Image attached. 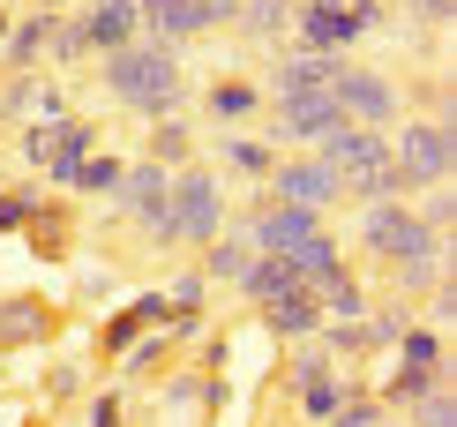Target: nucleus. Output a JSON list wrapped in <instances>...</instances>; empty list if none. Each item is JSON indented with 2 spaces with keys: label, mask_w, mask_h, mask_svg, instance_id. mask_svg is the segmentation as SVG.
Wrapping results in <instances>:
<instances>
[{
  "label": "nucleus",
  "mask_w": 457,
  "mask_h": 427,
  "mask_svg": "<svg viewBox=\"0 0 457 427\" xmlns=\"http://www.w3.org/2000/svg\"><path fill=\"white\" fill-rule=\"evenodd\" d=\"M105 98L143 113V121H173V105L187 98V68H180V46H158V38H136V46L105 53Z\"/></svg>",
  "instance_id": "obj_1"
},
{
  "label": "nucleus",
  "mask_w": 457,
  "mask_h": 427,
  "mask_svg": "<svg viewBox=\"0 0 457 427\" xmlns=\"http://www.w3.org/2000/svg\"><path fill=\"white\" fill-rule=\"evenodd\" d=\"M218 232H225V180L211 165H180L173 188H165V240L211 247Z\"/></svg>",
  "instance_id": "obj_2"
},
{
  "label": "nucleus",
  "mask_w": 457,
  "mask_h": 427,
  "mask_svg": "<svg viewBox=\"0 0 457 427\" xmlns=\"http://www.w3.org/2000/svg\"><path fill=\"white\" fill-rule=\"evenodd\" d=\"M360 247H368L383 270L443 255V240H435V232L420 225V210H405V203H368V210H360Z\"/></svg>",
  "instance_id": "obj_3"
},
{
  "label": "nucleus",
  "mask_w": 457,
  "mask_h": 427,
  "mask_svg": "<svg viewBox=\"0 0 457 427\" xmlns=\"http://www.w3.org/2000/svg\"><path fill=\"white\" fill-rule=\"evenodd\" d=\"M390 158H397V172H405V188H443V180H450V158H457V143H450V121H443V113L397 121V143H390Z\"/></svg>",
  "instance_id": "obj_4"
},
{
  "label": "nucleus",
  "mask_w": 457,
  "mask_h": 427,
  "mask_svg": "<svg viewBox=\"0 0 457 427\" xmlns=\"http://www.w3.org/2000/svg\"><path fill=\"white\" fill-rule=\"evenodd\" d=\"M330 98H337V113H345L353 128H383L390 135V121H397V83L375 75V68H360V61H337Z\"/></svg>",
  "instance_id": "obj_5"
},
{
  "label": "nucleus",
  "mask_w": 457,
  "mask_h": 427,
  "mask_svg": "<svg viewBox=\"0 0 457 427\" xmlns=\"http://www.w3.org/2000/svg\"><path fill=\"white\" fill-rule=\"evenodd\" d=\"M165 188H173V172L165 165H120V188H112V210H128L143 232H150V247H165Z\"/></svg>",
  "instance_id": "obj_6"
},
{
  "label": "nucleus",
  "mask_w": 457,
  "mask_h": 427,
  "mask_svg": "<svg viewBox=\"0 0 457 427\" xmlns=\"http://www.w3.org/2000/svg\"><path fill=\"white\" fill-rule=\"evenodd\" d=\"M262 196L300 203V210H330V203H345V188H337V172L308 150V158H278V165H270V180H262Z\"/></svg>",
  "instance_id": "obj_7"
},
{
  "label": "nucleus",
  "mask_w": 457,
  "mask_h": 427,
  "mask_svg": "<svg viewBox=\"0 0 457 427\" xmlns=\"http://www.w3.org/2000/svg\"><path fill=\"white\" fill-rule=\"evenodd\" d=\"M247 232H255V247H270V255H293L300 240H315V232H322V210L255 196V203H247Z\"/></svg>",
  "instance_id": "obj_8"
},
{
  "label": "nucleus",
  "mask_w": 457,
  "mask_h": 427,
  "mask_svg": "<svg viewBox=\"0 0 457 427\" xmlns=\"http://www.w3.org/2000/svg\"><path fill=\"white\" fill-rule=\"evenodd\" d=\"M270 135L278 143H300V150H315L322 135H337L345 128V113H337V98L330 90H308V98H270Z\"/></svg>",
  "instance_id": "obj_9"
},
{
  "label": "nucleus",
  "mask_w": 457,
  "mask_h": 427,
  "mask_svg": "<svg viewBox=\"0 0 457 427\" xmlns=\"http://www.w3.org/2000/svg\"><path fill=\"white\" fill-rule=\"evenodd\" d=\"M68 30L83 38V53H120L143 38V0H90Z\"/></svg>",
  "instance_id": "obj_10"
},
{
  "label": "nucleus",
  "mask_w": 457,
  "mask_h": 427,
  "mask_svg": "<svg viewBox=\"0 0 457 427\" xmlns=\"http://www.w3.org/2000/svg\"><path fill=\"white\" fill-rule=\"evenodd\" d=\"M293 38L308 53H330V61H345V46H360V23L345 0H300L293 8Z\"/></svg>",
  "instance_id": "obj_11"
},
{
  "label": "nucleus",
  "mask_w": 457,
  "mask_h": 427,
  "mask_svg": "<svg viewBox=\"0 0 457 427\" xmlns=\"http://www.w3.org/2000/svg\"><path fill=\"white\" fill-rule=\"evenodd\" d=\"M330 83H337V61H330V53H293V61L270 68L262 105H270V98H308V90H330Z\"/></svg>",
  "instance_id": "obj_12"
},
{
  "label": "nucleus",
  "mask_w": 457,
  "mask_h": 427,
  "mask_svg": "<svg viewBox=\"0 0 457 427\" xmlns=\"http://www.w3.org/2000/svg\"><path fill=\"white\" fill-rule=\"evenodd\" d=\"M255 307H262V330H270V338H315V330H322V307H315L308 285L270 293V300H255Z\"/></svg>",
  "instance_id": "obj_13"
},
{
  "label": "nucleus",
  "mask_w": 457,
  "mask_h": 427,
  "mask_svg": "<svg viewBox=\"0 0 457 427\" xmlns=\"http://www.w3.org/2000/svg\"><path fill=\"white\" fill-rule=\"evenodd\" d=\"M37 338H53V300L37 293L0 300V345H37Z\"/></svg>",
  "instance_id": "obj_14"
},
{
  "label": "nucleus",
  "mask_w": 457,
  "mask_h": 427,
  "mask_svg": "<svg viewBox=\"0 0 457 427\" xmlns=\"http://www.w3.org/2000/svg\"><path fill=\"white\" fill-rule=\"evenodd\" d=\"M233 285H240L247 300H270V293H293L300 270H293V255H270V247H255V255H247V270H240Z\"/></svg>",
  "instance_id": "obj_15"
},
{
  "label": "nucleus",
  "mask_w": 457,
  "mask_h": 427,
  "mask_svg": "<svg viewBox=\"0 0 457 427\" xmlns=\"http://www.w3.org/2000/svg\"><path fill=\"white\" fill-rule=\"evenodd\" d=\"M203 113H211V128L225 135V128H240V121H255V113H262V90H255V83H240V75H233V83H211Z\"/></svg>",
  "instance_id": "obj_16"
},
{
  "label": "nucleus",
  "mask_w": 457,
  "mask_h": 427,
  "mask_svg": "<svg viewBox=\"0 0 457 427\" xmlns=\"http://www.w3.org/2000/svg\"><path fill=\"white\" fill-rule=\"evenodd\" d=\"M247 255H255V232H247V218H240V225H225L218 240L203 247V278H240Z\"/></svg>",
  "instance_id": "obj_17"
},
{
  "label": "nucleus",
  "mask_w": 457,
  "mask_h": 427,
  "mask_svg": "<svg viewBox=\"0 0 457 427\" xmlns=\"http://www.w3.org/2000/svg\"><path fill=\"white\" fill-rule=\"evenodd\" d=\"M46 38H53V15L30 8L23 23H8V38H0V61H8V68H30L37 53H46Z\"/></svg>",
  "instance_id": "obj_18"
},
{
  "label": "nucleus",
  "mask_w": 457,
  "mask_h": 427,
  "mask_svg": "<svg viewBox=\"0 0 457 427\" xmlns=\"http://www.w3.org/2000/svg\"><path fill=\"white\" fill-rule=\"evenodd\" d=\"M345 398H353V382L337 375V367H322V375H308V382H300V413H308V427H322V420H330Z\"/></svg>",
  "instance_id": "obj_19"
},
{
  "label": "nucleus",
  "mask_w": 457,
  "mask_h": 427,
  "mask_svg": "<svg viewBox=\"0 0 457 427\" xmlns=\"http://www.w3.org/2000/svg\"><path fill=\"white\" fill-rule=\"evenodd\" d=\"M293 8L300 0H247V8H233V23L247 38H293Z\"/></svg>",
  "instance_id": "obj_20"
},
{
  "label": "nucleus",
  "mask_w": 457,
  "mask_h": 427,
  "mask_svg": "<svg viewBox=\"0 0 457 427\" xmlns=\"http://www.w3.org/2000/svg\"><path fill=\"white\" fill-rule=\"evenodd\" d=\"M218 158L247 172V180H270V165H278V150L270 143H255V135H218Z\"/></svg>",
  "instance_id": "obj_21"
},
{
  "label": "nucleus",
  "mask_w": 457,
  "mask_h": 427,
  "mask_svg": "<svg viewBox=\"0 0 457 427\" xmlns=\"http://www.w3.org/2000/svg\"><path fill=\"white\" fill-rule=\"evenodd\" d=\"M0 113H37V121H61V90H53V83H30V75H15L8 98H0Z\"/></svg>",
  "instance_id": "obj_22"
},
{
  "label": "nucleus",
  "mask_w": 457,
  "mask_h": 427,
  "mask_svg": "<svg viewBox=\"0 0 457 427\" xmlns=\"http://www.w3.org/2000/svg\"><path fill=\"white\" fill-rule=\"evenodd\" d=\"M187 150H195V128L158 121V135H150V150H143V158H150V165H165V172H180V165H187Z\"/></svg>",
  "instance_id": "obj_23"
},
{
  "label": "nucleus",
  "mask_w": 457,
  "mask_h": 427,
  "mask_svg": "<svg viewBox=\"0 0 457 427\" xmlns=\"http://www.w3.org/2000/svg\"><path fill=\"white\" fill-rule=\"evenodd\" d=\"M293 270H300V285H315V278H330V270H345V255H337L330 232H315V240L293 247Z\"/></svg>",
  "instance_id": "obj_24"
},
{
  "label": "nucleus",
  "mask_w": 457,
  "mask_h": 427,
  "mask_svg": "<svg viewBox=\"0 0 457 427\" xmlns=\"http://www.w3.org/2000/svg\"><path fill=\"white\" fill-rule=\"evenodd\" d=\"M143 322H165V300H158V293H143L136 307H120V315L105 322V345H112V353H128V338H136Z\"/></svg>",
  "instance_id": "obj_25"
},
{
  "label": "nucleus",
  "mask_w": 457,
  "mask_h": 427,
  "mask_svg": "<svg viewBox=\"0 0 457 427\" xmlns=\"http://www.w3.org/2000/svg\"><path fill=\"white\" fill-rule=\"evenodd\" d=\"M405 427H457V390L443 382V390H420L405 405Z\"/></svg>",
  "instance_id": "obj_26"
},
{
  "label": "nucleus",
  "mask_w": 457,
  "mask_h": 427,
  "mask_svg": "<svg viewBox=\"0 0 457 427\" xmlns=\"http://www.w3.org/2000/svg\"><path fill=\"white\" fill-rule=\"evenodd\" d=\"M360 330H368V353H375V345H397V338L412 330V307H405V300H390V307H368V322H360Z\"/></svg>",
  "instance_id": "obj_27"
},
{
  "label": "nucleus",
  "mask_w": 457,
  "mask_h": 427,
  "mask_svg": "<svg viewBox=\"0 0 457 427\" xmlns=\"http://www.w3.org/2000/svg\"><path fill=\"white\" fill-rule=\"evenodd\" d=\"M120 188V158H105V150H90L83 165H75V196H112Z\"/></svg>",
  "instance_id": "obj_28"
},
{
  "label": "nucleus",
  "mask_w": 457,
  "mask_h": 427,
  "mask_svg": "<svg viewBox=\"0 0 457 427\" xmlns=\"http://www.w3.org/2000/svg\"><path fill=\"white\" fill-rule=\"evenodd\" d=\"M397 353H405V367H420V375H450V367H443V338H435V330H405Z\"/></svg>",
  "instance_id": "obj_29"
},
{
  "label": "nucleus",
  "mask_w": 457,
  "mask_h": 427,
  "mask_svg": "<svg viewBox=\"0 0 457 427\" xmlns=\"http://www.w3.org/2000/svg\"><path fill=\"white\" fill-rule=\"evenodd\" d=\"M383 420H390V413H383V405H375L368 390H353V398H345V405H337V413H330V420H322V427H383Z\"/></svg>",
  "instance_id": "obj_30"
},
{
  "label": "nucleus",
  "mask_w": 457,
  "mask_h": 427,
  "mask_svg": "<svg viewBox=\"0 0 457 427\" xmlns=\"http://www.w3.org/2000/svg\"><path fill=\"white\" fill-rule=\"evenodd\" d=\"M53 135H61V121L23 128V143H15V150H23V165H30V172H46V165H53Z\"/></svg>",
  "instance_id": "obj_31"
},
{
  "label": "nucleus",
  "mask_w": 457,
  "mask_h": 427,
  "mask_svg": "<svg viewBox=\"0 0 457 427\" xmlns=\"http://www.w3.org/2000/svg\"><path fill=\"white\" fill-rule=\"evenodd\" d=\"M30 203H37V188H8V196H0V232H15L30 218Z\"/></svg>",
  "instance_id": "obj_32"
},
{
  "label": "nucleus",
  "mask_w": 457,
  "mask_h": 427,
  "mask_svg": "<svg viewBox=\"0 0 457 427\" xmlns=\"http://www.w3.org/2000/svg\"><path fill=\"white\" fill-rule=\"evenodd\" d=\"M405 15H420V23H450L457 0H405Z\"/></svg>",
  "instance_id": "obj_33"
},
{
  "label": "nucleus",
  "mask_w": 457,
  "mask_h": 427,
  "mask_svg": "<svg viewBox=\"0 0 457 427\" xmlns=\"http://www.w3.org/2000/svg\"><path fill=\"white\" fill-rule=\"evenodd\" d=\"M90 427H120V398H112V390L90 398Z\"/></svg>",
  "instance_id": "obj_34"
},
{
  "label": "nucleus",
  "mask_w": 457,
  "mask_h": 427,
  "mask_svg": "<svg viewBox=\"0 0 457 427\" xmlns=\"http://www.w3.org/2000/svg\"><path fill=\"white\" fill-rule=\"evenodd\" d=\"M37 8H46V15H61V8H68V0H37Z\"/></svg>",
  "instance_id": "obj_35"
},
{
  "label": "nucleus",
  "mask_w": 457,
  "mask_h": 427,
  "mask_svg": "<svg viewBox=\"0 0 457 427\" xmlns=\"http://www.w3.org/2000/svg\"><path fill=\"white\" fill-rule=\"evenodd\" d=\"M0 38H8V15H0Z\"/></svg>",
  "instance_id": "obj_36"
}]
</instances>
